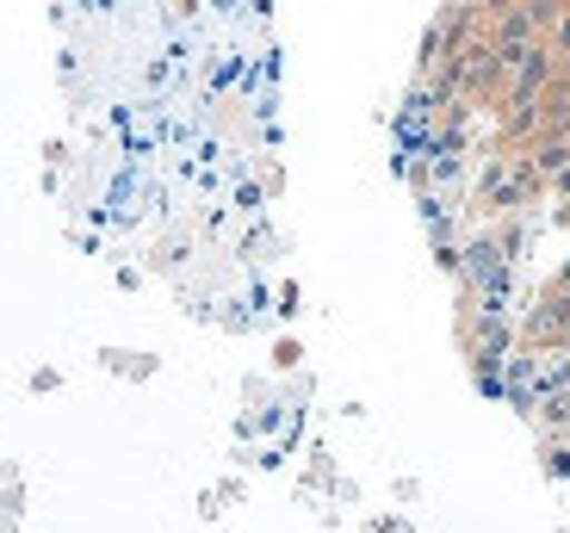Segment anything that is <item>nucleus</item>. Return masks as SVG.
<instances>
[{
    "label": "nucleus",
    "mask_w": 570,
    "mask_h": 533,
    "mask_svg": "<svg viewBox=\"0 0 570 533\" xmlns=\"http://www.w3.org/2000/svg\"><path fill=\"white\" fill-rule=\"evenodd\" d=\"M546 472L570 477V441H546Z\"/></svg>",
    "instance_id": "nucleus-1"
},
{
    "label": "nucleus",
    "mask_w": 570,
    "mask_h": 533,
    "mask_svg": "<svg viewBox=\"0 0 570 533\" xmlns=\"http://www.w3.org/2000/svg\"><path fill=\"white\" fill-rule=\"evenodd\" d=\"M546 43H552V50H558V62H570V7H564V13H558V26L546 31Z\"/></svg>",
    "instance_id": "nucleus-2"
}]
</instances>
